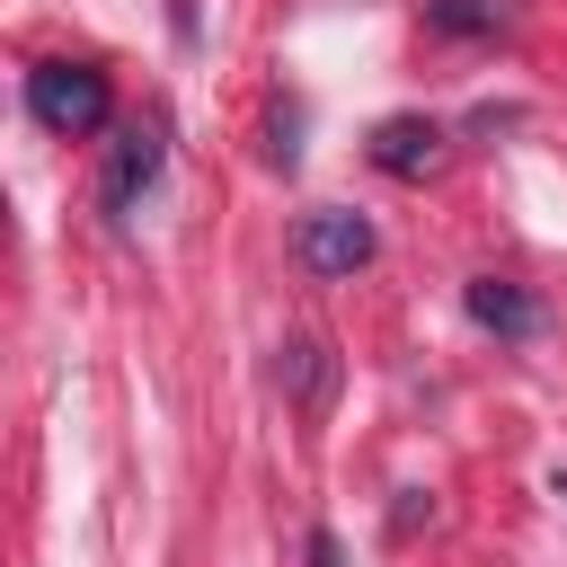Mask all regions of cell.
Masks as SVG:
<instances>
[{
  "label": "cell",
  "mask_w": 567,
  "mask_h": 567,
  "mask_svg": "<svg viewBox=\"0 0 567 567\" xmlns=\"http://www.w3.org/2000/svg\"><path fill=\"white\" fill-rule=\"evenodd\" d=\"M27 106H35L44 133H71V142H80V133L106 124L115 97H106V71H89V62H35V71H27Z\"/></svg>",
  "instance_id": "6da1fadb"
},
{
  "label": "cell",
  "mask_w": 567,
  "mask_h": 567,
  "mask_svg": "<svg viewBox=\"0 0 567 567\" xmlns=\"http://www.w3.org/2000/svg\"><path fill=\"white\" fill-rule=\"evenodd\" d=\"M301 266L310 275H354V266H372V221L363 213H346V204H328V213H301Z\"/></svg>",
  "instance_id": "7a4b0ae2"
},
{
  "label": "cell",
  "mask_w": 567,
  "mask_h": 567,
  "mask_svg": "<svg viewBox=\"0 0 567 567\" xmlns=\"http://www.w3.org/2000/svg\"><path fill=\"white\" fill-rule=\"evenodd\" d=\"M443 159V124H425V115H390V124H372V168H390V177H425Z\"/></svg>",
  "instance_id": "3957f363"
},
{
  "label": "cell",
  "mask_w": 567,
  "mask_h": 567,
  "mask_svg": "<svg viewBox=\"0 0 567 567\" xmlns=\"http://www.w3.org/2000/svg\"><path fill=\"white\" fill-rule=\"evenodd\" d=\"M151 177H159V133H142V124H133V133L106 151V186H97V195H106V213H133V195H142Z\"/></svg>",
  "instance_id": "277c9868"
},
{
  "label": "cell",
  "mask_w": 567,
  "mask_h": 567,
  "mask_svg": "<svg viewBox=\"0 0 567 567\" xmlns=\"http://www.w3.org/2000/svg\"><path fill=\"white\" fill-rule=\"evenodd\" d=\"M461 301H470V319H478V328H496V337H532V328H540V301H532L523 284H496V275H478Z\"/></svg>",
  "instance_id": "5b68a950"
},
{
  "label": "cell",
  "mask_w": 567,
  "mask_h": 567,
  "mask_svg": "<svg viewBox=\"0 0 567 567\" xmlns=\"http://www.w3.org/2000/svg\"><path fill=\"white\" fill-rule=\"evenodd\" d=\"M425 27H443V35H496L505 0H425Z\"/></svg>",
  "instance_id": "8992f818"
}]
</instances>
